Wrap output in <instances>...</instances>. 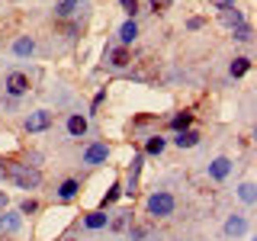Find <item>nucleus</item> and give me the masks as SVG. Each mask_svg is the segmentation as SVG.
<instances>
[{"instance_id": "30", "label": "nucleus", "mask_w": 257, "mask_h": 241, "mask_svg": "<svg viewBox=\"0 0 257 241\" xmlns=\"http://www.w3.org/2000/svg\"><path fill=\"white\" fill-rule=\"evenodd\" d=\"M151 7H155V13H161V10H167V0H151Z\"/></svg>"}, {"instance_id": "3", "label": "nucleus", "mask_w": 257, "mask_h": 241, "mask_svg": "<svg viewBox=\"0 0 257 241\" xmlns=\"http://www.w3.org/2000/svg\"><path fill=\"white\" fill-rule=\"evenodd\" d=\"M52 123H55V116L48 109H36L26 116V132H45V129H52Z\"/></svg>"}, {"instance_id": "29", "label": "nucleus", "mask_w": 257, "mask_h": 241, "mask_svg": "<svg viewBox=\"0 0 257 241\" xmlns=\"http://www.w3.org/2000/svg\"><path fill=\"white\" fill-rule=\"evenodd\" d=\"M209 4H212L215 10H225V7H231V4H235V0H209Z\"/></svg>"}, {"instance_id": "1", "label": "nucleus", "mask_w": 257, "mask_h": 241, "mask_svg": "<svg viewBox=\"0 0 257 241\" xmlns=\"http://www.w3.org/2000/svg\"><path fill=\"white\" fill-rule=\"evenodd\" d=\"M0 177H10L20 190H36L42 183V174L29 164H16V161H0Z\"/></svg>"}, {"instance_id": "9", "label": "nucleus", "mask_w": 257, "mask_h": 241, "mask_svg": "<svg viewBox=\"0 0 257 241\" xmlns=\"http://www.w3.org/2000/svg\"><path fill=\"white\" fill-rule=\"evenodd\" d=\"M228 171H231V161H228V158H215L212 167H209V177H212V180H225V177H228Z\"/></svg>"}, {"instance_id": "28", "label": "nucleus", "mask_w": 257, "mask_h": 241, "mask_svg": "<svg viewBox=\"0 0 257 241\" xmlns=\"http://www.w3.org/2000/svg\"><path fill=\"white\" fill-rule=\"evenodd\" d=\"M116 196H119V187H112V190L106 193V196H103V209H106V206H109V203H112Z\"/></svg>"}, {"instance_id": "33", "label": "nucleus", "mask_w": 257, "mask_h": 241, "mask_svg": "<svg viewBox=\"0 0 257 241\" xmlns=\"http://www.w3.org/2000/svg\"><path fill=\"white\" fill-rule=\"evenodd\" d=\"M0 241H10V238H7V235H0Z\"/></svg>"}, {"instance_id": "15", "label": "nucleus", "mask_w": 257, "mask_h": 241, "mask_svg": "<svg viewBox=\"0 0 257 241\" xmlns=\"http://www.w3.org/2000/svg\"><path fill=\"white\" fill-rule=\"evenodd\" d=\"M139 171H142V155H135L132 158V171H128V196H132V193H135V183H139Z\"/></svg>"}, {"instance_id": "21", "label": "nucleus", "mask_w": 257, "mask_h": 241, "mask_svg": "<svg viewBox=\"0 0 257 241\" xmlns=\"http://www.w3.org/2000/svg\"><path fill=\"white\" fill-rule=\"evenodd\" d=\"M145 151H148V155H161V151H164V139H161V135H151V139L145 142Z\"/></svg>"}, {"instance_id": "31", "label": "nucleus", "mask_w": 257, "mask_h": 241, "mask_svg": "<svg viewBox=\"0 0 257 241\" xmlns=\"http://www.w3.org/2000/svg\"><path fill=\"white\" fill-rule=\"evenodd\" d=\"M187 26H190V29H203V20H199V16H193V20L187 23Z\"/></svg>"}, {"instance_id": "26", "label": "nucleus", "mask_w": 257, "mask_h": 241, "mask_svg": "<svg viewBox=\"0 0 257 241\" xmlns=\"http://www.w3.org/2000/svg\"><path fill=\"white\" fill-rule=\"evenodd\" d=\"M122 4V10L128 13V20H135V13H139V0H119Z\"/></svg>"}, {"instance_id": "2", "label": "nucleus", "mask_w": 257, "mask_h": 241, "mask_svg": "<svg viewBox=\"0 0 257 241\" xmlns=\"http://www.w3.org/2000/svg\"><path fill=\"white\" fill-rule=\"evenodd\" d=\"M177 206V199L171 196V193H151L148 196V212L158 215V219H164V215H171Z\"/></svg>"}, {"instance_id": "32", "label": "nucleus", "mask_w": 257, "mask_h": 241, "mask_svg": "<svg viewBox=\"0 0 257 241\" xmlns=\"http://www.w3.org/2000/svg\"><path fill=\"white\" fill-rule=\"evenodd\" d=\"M4 206H7V193L0 190V212H4Z\"/></svg>"}, {"instance_id": "19", "label": "nucleus", "mask_w": 257, "mask_h": 241, "mask_svg": "<svg viewBox=\"0 0 257 241\" xmlns=\"http://www.w3.org/2000/svg\"><path fill=\"white\" fill-rule=\"evenodd\" d=\"M244 228H247V222H244V219H238V215H231V219L225 222V231H228V235H241Z\"/></svg>"}, {"instance_id": "22", "label": "nucleus", "mask_w": 257, "mask_h": 241, "mask_svg": "<svg viewBox=\"0 0 257 241\" xmlns=\"http://www.w3.org/2000/svg\"><path fill=\"white\" fill-rule=\"evenodd\" d=\"M13 52L16 55H32V52H36V42H32V39H16Z\"/></svg>"}, {"instance_id": "4", "label": "nucleus", "mask_w": 257, "mask_h": 241, "mask_svg": "<svg viewBox=\"0 0 257 241\" xmlns=\"http://www.w3.org/2000/svg\"><path fill=\"white\" fill-rule=\"evenodd\" d=\"M29 90V77L23 74V71H10V74H7V93L10 96H23Z\"/></svg>"}, {"instance_id": "24", "label": "nucleus", "mask_w": 257, "mask_h": 241, "mask_svg": "<svg viewBox=\"0 0 257 241\" xmlns=\"http://www.w3.org/2000/svg\"><path fill=\"white\" fill-rule=\"evenodd\" d=\"M231 32H235V39H238V42H251V36H254V29L247 26V23H241V26H235Z\"/></svg>"}, {"instance_id": "6", "label": "nucleus", "mask_w": 257, "mask_h": 241, "mask_svg": "<svg viewBox=\"0 0 257 241\" xmlns=\"http://www.w3.org/2000/svg\"><path fill=\"white\" fill-rule=\"evenodd\" d=\"M23 228V215L20 212H0V235H13Z\"/></svg>"}, {"instance_id": "13", "label": "nucleus", "mask_w": 257, "mask_h": 241, "mask_svg": "<svg viewBox=\"0 0 257 241\" xmlns=\"http://www.w3.org/2000/svg\"><path fill=\"white\" fill-rule=\"evenodd\" d=\"M132 77H135V80H151V77H155V61L145 58V61H142V68H135V71H132Z\"/></svg>"}, {"instance_id": "16", "label": "nucleus", "mask_w": 257, "mask_h": 241, "mask_svg": "<svg viewBox=\"0 0 257 241\" xmlns=\"http://www.w3.org/2000/svg\"><path fill=\"white\" fill-rule=\"evenodd\" d=\"M106 222H109V219H106V212H103V209H96V212H87V219H84L87 228H103Z\"/></svg>"}, {"instance_id": "7", "label": "nucleus", "mask_w": 257, "mask_h": 241, "mask_svg": "<svg viewBox=\"0 0 257 241\" xmlns=\"http://www.w3.org/2000/svg\"><path fill=\"white\" fill-rule=\"evenodd\" d=\"M219 20H222L228 29H235V26H241V23H244V13H241L235 4H231V7H225V10L219 13Z\"/></svg>"}, {"instance_id": "23", "label": "nucleus", "mask_w": 257, "mask_h": 241, "mask_svg": "<svg viewBox=\"0 0 257 241\" xmlns=\"http://www.w3.org/2000/svg\"><path fill=\"white\" fill-rule=\"evenodd\" d=\"M247 68H251V58H235V61H231V77H241V74H244V71Z\"/></svg>"}, {"instance_id": "17", "label": "nucleus", "mask_w": 257, "mask_h": 241, "mask_svg": "<svg viewBox=\"0 0 257 241\" xmlns=\"http://www.w3.org/2000/svg\"><path fill=\"white\" fill-rule=\"evenodd\" d=\"M190 123H193V112H174L171 116V129H177V132L190 129Z\"/></svg>"}, {"instance_id": "8", "label": "nucleus", "mask_w": 257, "mask_h": 241, "mask_svg": "<svg viewBox=\"0 0 257 241\" xmlns=\"http://www.w3.org/2000/svg\"><path fill=\"white\" fill-rule=\"evenodd\" d=\"M109 64H112V68H128V64H132V52H128L125 45L112 48V52H109Z\"/></svg>"}, {"instance_id": "34", "label": "nucleus", "mask_w": 257, "mask_h": 241, "mask_svg": "<svg viewBox=\"0 0 257 241\" xmlns=\"http://www.w3.org/2000/svg\"><path fill=\"white\" fill-rule=\"evenodd\" d=\"M68 241H77V238H68Z\"/></svg>"}, {"instance_id": "14", "label": "nucleus", "mask_w": 257, "mask_h": 241, "mask_svg": "<svg viewBox=\"0 0 257 241\" xmlns=\"http://www.w3.org/2000/svg\"><path fill=\"white\" fill-rule=\"evenodd\" d=\"M77 190H80V183H77V180H64L61 187H58V199H64V203H68V199H74V196H77Z\"/></svg>"}, {"instance_id": "11", "label": "nucleus", "mask_w": 257, "mask_h": 241, "mask_svg": "<svg viewBox=\"0 0 257 241\" xmlns=\"http://www.w3.org/2000/svg\"><path fill=\"white\" fill-rule=\"evenodd\" d=\"M177 148H193V145L199 142V132H193V129H183V132H177Z\"/></svg>"}, {"instance_id": "12", "label": "nucleus", "mask_w": 257, "mask_h": 241, "mask_svg": "<svg viewBox=\"0 0 257 241\" xmlns=\"http://www.w3.org/2000/svg\"><path fill=\"white\" fill-rule=\"evenodd\" d=\"M135 36H139V23H135V20H128V23H122V29H119V39H122V45H128V42H135Z\"/></svg>"}, {"instance_id": "10", "label": "nucleus", "mask_w": 257, "mask_h": 241, "mask_svg": "<svg viewBox=\"0 0 257 241\" xmlns=\"http://www.w3.org/2000/svg\"><path fill=\"white\" fill-rule=\"evenodd\" d=\"M68 135H74V139H80V135H87V119L80 116V112H74V116L68 119Z\"/></svg>"}, {"instance_id": "5", "label": "nucleus", "mask_w": 257, "mask_h": 241, "mask_svg": "<svg viewBox=\"0 0 257 241\" xmlns=\"http://www.w3.org/2000/svg\"><path fill=\"white\" fill-rule=\"evenodd\" d=\"M109 158V145L106 142H96L90 148L84 151V164H103V161Z\"/></svg>"}, {"instance_id": "18", "label": "nucleus", "mask_w": 257, "mask_h": 241, "mask_svg": "<svg viewBox=\"0 0 257 241\" xmlns=\"http://www.w3.org/2000/svg\"><path fill=\"white\" fill-rule=\"evenodd\" d=\"M128 222H132V212H116V215L109 219V228H112V231H125Z\"/></svg>"}, {"instance_id": "20", "label": "nucleus", "mask_w": 257, "mask_h": 241, "mask_svg": "<svg viewBox=\"0 0 257 241\" xmlns=\"http://www.w3.org/2000/svg\"><path fill=\"white\" fill-rule=\"evenodd\" d=\"M77 10V0H61L58 7H55V16H58V20H64V16H71Z\"/></svg>"}, {"instance_id": "27", "label": "nucleus", "mask_w": 257, "mask_h": 241, "mask_svg": "<svg viewBox=\"0 0 257 241\" xmlns=\"http://www.w3.org/2000/svg\"><path fill=\"white\" fill-rule=\"evenodd\" d=\"M241 199H244V203H254V183H244V187H241Z\"/></svg>"}, {"instance_id": "25", "label": "nucleus", "mask_w": 257, "mask_h": 241, "mask_svg": "<svg viewBox=\"0 0 257 241\" xmlns=\"http://www.w3.org/2000/svg\"><path fill=\"white\" fill-rule=\"evenodd\" d=\"M32 212H39V203H36V199H23L20 215H32Z\"/></svg>"}]
</instances>
